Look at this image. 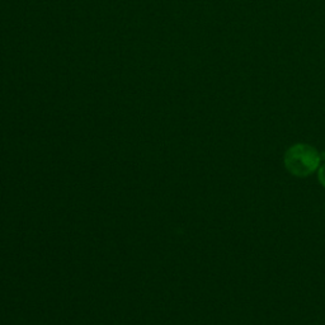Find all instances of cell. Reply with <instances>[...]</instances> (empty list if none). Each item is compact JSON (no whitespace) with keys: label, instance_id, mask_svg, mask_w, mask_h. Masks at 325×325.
I'll list each match as a JSON object with an SVG mask.
<instances>
[{"label":"cell","instance_id":"obj_1","mask_svg":"<svg viewBox=\"0 0 325 325\" xmlns=\"http://www.w3.org/2000/svg\"><path fill=\"white\" fill-rule=\"evenodd\" d=\"M322 157L315 148L306 144H296L284 154V166L291 174L305 178L319 168Z\"/></svg>","mask_w":325,"mask_h":325},{"label":"cell","instance_id":"obj_2","mask_svg":"<svg viewBox=\"0 0 325 325\" xmlns=\"http://www.w3.org/2000/svg\"><path fill=\"white\" fill-rule=\"evenodd\" d=\"M318 177H319V182L322 183V186L325 187V164L319 168V174H318Z\"/></svg>","mask_w":325,"mask_h":325}]
</instances>
